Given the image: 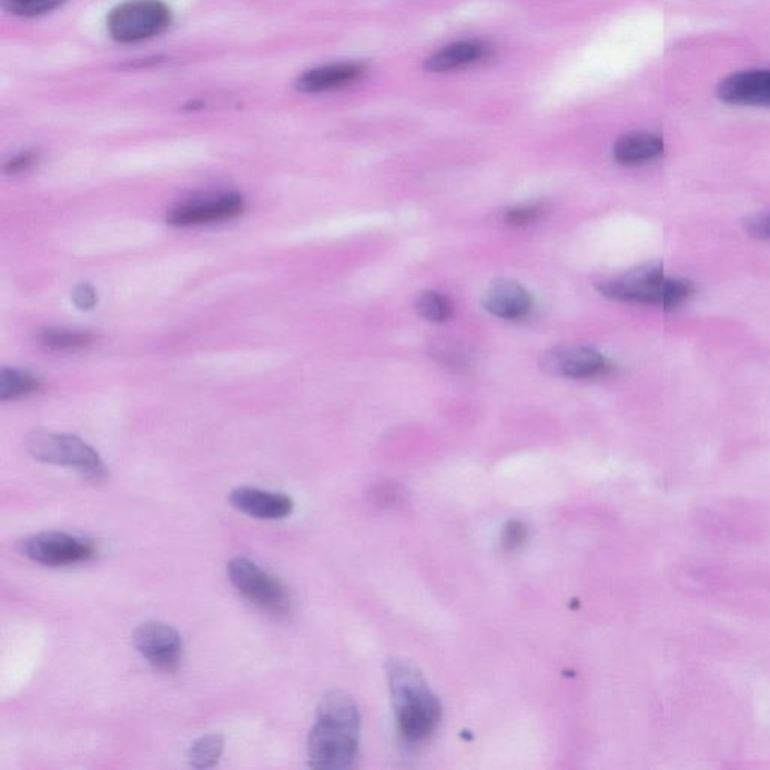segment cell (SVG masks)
I'll use <instances>...</instances> for the list:
<instances>
[{
  "label": "cell",
  "mask_w": 770,
  "mask_h": 770,
  "mask_svg": "<svg viewBox=\"0 0 770 770\" xmlns=\"http://www.w3.org/2000/svg\"><path fill=\"white\" fill-rule=\"evenodd\" d=\"M27 448L40 463L74 468L92 482L104 479L105 467L99 453L74 435L36 430L27 438Z\"/></svg>",
  "instance_id": "4"
},
{
  "label": "cell",
  "mask_w": 770,
  "mask_h": 770,
  "mask_svg": "<svg viewBox=\"0 0 770 770\" xmlns=\"http://www.w3.org/2000/svg\"><path fill=\"white\" fill-rule=\"evenodd\" d=\"M596 287L604 297L615 302L654 304L667 311L682 306L693 294L691 282L667 277L659 264L626 271L620 276L605 278Z\"/></svg>",
  "instance_id": "3"
},
{
  "label": "cell",
  "mask_w": 770,
  "mask_h": 770,
  "mask_svg": "<svg viewBox=\"0 0 770 770\" xmlns=\"http://www.w3.org/2000/svg\"><path fill=\"white\" fill-rule=\"evenodd\" d=\"M227 577L239 594L257 608L274 616H283L290 611L291 599L285 586L255 561L245 557L234 558L227 565Z\"/></svg>",
  "instance_id": "6"
},
{
  "label": "cell",
  "mask_w": 770,
  "mask_h": 770,
  "mask_svg": "<svg viewBox=\"0 0 770 770\" xmlns=\"http://www.w3.org/2000/svg\"><path fill=\"white\" fill-rule=\"evenodd\" d=\"M20 553L40 565L70 566L95 557L92 541L61 531L38 533L20 544Z\"/></svg>",
  "instance_id": "7"
},
{
  "label": "cell",
  "mask_w": 770,
  "mask_h": 770,
  "mask_svg": "<svg viewBox=\"0 0 770 770\" xmlns=\"http://www.w3.org/2000/svg\"><path fill=\"white\" fill-rule=\"evenodd\" d=\"M65 2L67 0H3V7L14 16L37 17L48 14Z\"/></svg>",
  "instance_id": "22"
},
{
  "label": "cell",
  "mask_w": 770,
  "mask_h": 770,
  "mask_svg": "<svg viewBox=\"0 0 770 770\" xmlns=\"http://www.w3.org/2000/svg\"><path fill=\"white\" fill-rule=\"evenodd\" d=\"M493 48L484 41H458L446 45L426 59L425 67L430 73H448V71L476 65V63L493 57Z\"/></svg>",
  "instance_id": "15"
},
{
  "label": "cell",
  "mask_w": 770,
  "mask_h": 770,
  "mask_svg": "<svg viewBox=\"0 0 770 770\" xmlns=\"http://www.w3.org/2000/svg\"><path fill=\"white\" fill-rule=\"evenodd\" d=\"M385 671L401 738L409 744L426 742L442 721V703L437 696L412 662L393 659Z\"/></svg>",
  "instance_id": "2"
},
{
  "label": "cell",
  "mask_w": 770,
  "mask_h": 770,
  "mask_svg": "<svg viewBox=\"0 0 770 770\" xmlns=\"http://www.w3.org/2000/svg\"><path fill=\"white\" fill-rule=\"evenodd\" d=\"M540 367L548 375L588 379L607 374L611 365L599 351L588 346H556L541 355Z\"/></svg>",
  "instance_id": "9"
},
{
  "label": "cell",
  "mask_w": 770,
  "mask_h": 770,
  "mask_svg": "<svg viewBox=\"0 0 770 770\" xmlns=\"http://www.w3.org/2000/svg\"><path fill=\"white\" fill-rule=\"evenodd\" d=\"M417 315L429 323L442 324L453 316V304L446 295L437 291H423L414 303Z\"/></svg>",
  "instance_id": "17"
},
{
  "label": "cell",
  "mask_w": 770,
  "mask_h": 770,
  "mask_svg": "<svg viewBox=\"0 0 770 770\" xmlns=\"http://www.w3.org/2000/svg\"><path fill=\"white\" fill-rule=\"evenodd\" d=\"M548 211L549 205L545 201L520 203L506 211L505 222L511 227H527L544 219Z\"/></svg>",
  "instance_id": "21"
},
{
  "label": "cell",
  "mask_w": 770,
  "mask_h": 770,
  "mask_svg": "<svg viewBox=\"0 0 770 770\" xmlns=\"http://www.w3.org/2000/svg\"><path fill=\"white\" fill-rule=\"evenodd\" d=\"M243 196L239 193H224L176 206L168 214V223L178 227L199 226L234 219L243 213Z\"/></svg>",
  "instance_id": "10"
},
{
  "label": "cell",
  "mask_w": 770,
  "mask_h": 770,
  "mask_svg": "<svg viewBox=\"0 0 770 770\" xmlns=\"http://www.w3.org/2000/svg\"><path fill=\"white\" fill-rule=\"evenodd\" d=\"M747 230L756 239L770 240V211L748 220Z\"/></svg>",
  "instance_id": "25"
},
{
  "label": "cell",
  "mask_w": 770,
  "mask_h": 770,
  "mask_svg": "<svg viewBox=\"0 0 770 770\" xmlns=\"http://www.w3.org/2000/svg\"><path fill=\"white\" fill-rule=\"evenodd\" d=\"M172 14L162 0H129L110 12L108 31L122 44L150 40L166 31Z\"/></svg>",
  "instance_id": "5"
},
{
  "label": "cell",
  "mask_w": 770,
  "mask_h": 770,
  "mask_svg": "<svg viewBox=\"0 0 770 770\" xmlns=\"http://www.w3.org/2000/svg\"><path fill=\"white\" fill-rule=\"evenodd\" d=\"M527 539V527L524 526L523 523H519V520H510V523H507L505 528H503L501 544L507 551H515V549L523 547Z\"/></svg>",
  "instance_id": "23"
},
{
  "label": "cell",
  "mask_w": 770,
  "mask_h": 770,
  "mask_svg": "<svg viewBox=\"0 0 770 770\" xmlns=\"http://www.w3.org/2000/svg\"><path fill=\"white\" fill-rule=\"evenodd\" d=\"M133 642L139 654L160 671H175L183 658L180 632L163 621H146L139 626Z\"/></svg>",
  "instance_id": "8"
},
{
  "label": "cell",
  "mask_w": 770,
  "mask_h": 770,
  "mask_svg": "<svg viewBox=\"0 0 770 770\" xmlns=\"http://www.w3.org/2000/svg\"><path fill=\"white\" fill-rule=\"evenodd\" d=\"M366 73V67L358 62H341L313 68L300 75L297 87L304 94H321V92L336 91L357 82Z\"/></svg>",
  "instance_id": "14"
},
{
  "label": "cell",
  "mask_w": 770,
  "mask_h": 770,
  "mask_svg": "<svg viewBox=\"0 0 770 770\" xmlns=\"http://www.w3.org/2000/svg\"><path fill=\"white\" fill-rule=\"evenodd\" d=\"M40 341L49 348L70 351L87 348L91 344V336L71 330L48 328L42 330Z\"/></svg>",
  "instance_id": "20"
},
{
  "label": "cell",
  "mask_w": 770,
  "mask_h": 770,
  "mask_svg": "<svg viewBox=\"0 0 770 770\" xmlns=\"http://www.w3.org/2000/svg\"><path fill=\"white\" fill-rule=\"evenodd\" d=\"M723 103L770 108V70L739 71L723 79L718 87Z\"/></svg>",
  "instance_id": "11"
},
{
  "label": "cell",
  "mask_w": 770,
  "mask_h": 770,
  "mask_svg": "<svg viewBox=\"0 0 770 770\" xmlns=\"http://www.w3.org/2000/svg\"><path fill=\"white\" fill-rule=\"evenodd\" d=\"M40 387V381L29 372L7 369L0 371V401L19 399Z\"/></svg>",
  "instance_id": "18"
},
{
  "label": "cell",
  "mask_w": 770,
  "mask_h": 770,
  "mask_svg": "<svg viewBox=\"0 0 770 770\" xmlns=\"http://www.w3.org/2000/svg\"><path fill=\"white\" fill-rule=\"evenodd\" d=\"M224 750V739L220 734H205L192 744L189 752L190 766L194 769L213 768L219 763Z\"/></svg>",
  "instance_id": "19"
},
{
  "label": "cell",
  "mask_w": 770,
  "mask_h": 770,
  "mask_svg": "<svg viewBox=\"0 0 770 770\" xmlns=\"http://www.w3.org/2000/svg\"><path fill=\"white\" fill-rule=\"evenodd\" d=\"M37 155L33 154V152H24V154H20L14 156V159L10 160V162L6 163V166H3V171L7 173H19L27 171L28 168H31L33 163H36Z\"/></svg>",
  "instance_id": "26"
},
{
  "label": "cell",
  "mask_w": 770,
  "mask_h": 770,
  "mask_svg": "<svg viewBox=\"0 0 770 770\" xmlns=\"http://www.w3.org/2000/svg\"><path fill=\"white\" fill-rule=\"evenodd\" d=\"M663 148L666 146H663L662 138L659 135L637 131V133L621 135L616 142L612 154H615L617 163L624 164V166H637V164H645L659 159L663 154Z\"/></svg>",
  "instance_id": "16"
},
{
  "label": "cell",
  "mask_w": 770,
  "mask_h": 770,
  "mask_svg": "<svg viewBox=\"0 0 770 770\" xmlns=\"http://www.w3.org/2000/svg\"><path fill=\"white\" fill-rule=\"evenodd\" d=\"M230 501L236 510L256 519H283L294 510V501L287 495L249 486L232 490Z\"/></svg>",
  "instance_id": "13"
},
{
  "label": "cell",
  "mask_w": 770,
  "mask_h": 770,
  "mask_svg": "<svg viewBox=\"0 0 770 770\" xmlns=\"http://www.w3.org/2000/svg\"><path fill=\"white\" fill-rule=\"evenodd\" d=\"M482 304L490 315L506 321L526 318L533 308L530 292L511 278H497L485 291Z\"/></svg>",
  "instance_id": "12"
},
{
  "label": "cell",
  "mask_w": 770,
  "mask_h": 770,
  "mask_svg": "<svg viewBox=\"0 0 770 770\" xmlns=\"http://www.w3.org/2000/svg\"><path fill=\"white\" fill-rule=\"evenodd\" d=\"M359 713L345 692L333 691L321 700L316 723L307 739L308 763L316 769L353 768L358 756Z\"/></svg>",
  "instance_id": "1"
},
{
  "label": "cell",
  "mask_w": 770,
  "mask_h": 770,
  "mask_svg": "<svg viewBox=\"0 0 770 770\" xmlns=\"http://www.w3.org/2000/svg\"><path fill=\"white\" fill-rule=\"evenodd\" d=\"M73 303L75 307L80 311H92L99 303V297H97V292L94 287L88 285V283H82L75 287L73 292Z\"/></svg>",
  "instance_id": "24"
}]
</instances>
